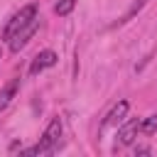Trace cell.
<instances>
[{"label": "cell", "instance_id": "5b68a950", "mask_svg": "<svg viewBox=\"0 0 157 157\" xmlns=\"http://www.w3.org/2000/svg\"><path fill=\"white\" fill-rule=\"evenodd\" d=\"M140 132V120H128L120 130H118V145L125 147V145H132V140L137 137Z\"/></svg>", "mask_w": 157, "mask_h": 157}, {"label": "cell", "instance_id": "8fae6325", "mask_svg": "<svg viewBox=\"0 0 157 157\" xmlns=\"http://www.w3.org/2000/svg\"><path fill=\"white\" fill-rule=\"evenodd\" d=\"M137 155H150V147H137Z\"/></svg>", "mask_w": 157, "mask_h": 157}, {"label": "cell", "instance_id": "3957f363", "mask_svg": "<svg viewBox=\"0 0 157 157\" xmlns=\"http://www.w3.org/2000/svg\"><path fill=\"white\" fill-rule=\"evenodd\" d=\"M37 29H39V17H34L32 22H27V25H25V27H22L12 39H10V49H12V52H20V49H22V47L34 37V32H37Z\"/></svg>", "mask_w": 157, "mask_h": 157}, {"label": "cell", "instance_id": "6da1fadb", "mask_svg": "<svg viewBox=\"0 0 157 157\" xmlns=\"http://www.w3.org/2000/svg\"><path fill=\"white\" fill-rule=\"evenodd\" d=\"M59 137H61V120H59V118H54V120L47 125V130H44L42 140H39L34 147L22 150V155H44V152H52V150H54V145L59 142Z\"/></svg>", "mask_w": 157, "mask_h": 157}, {"label": "cell", "instance_id": "30bf717a", "mask_svg": "<svg viewBox=\"0 0 157 157\" xmlns=\"http://www.w3.org/2000/svg\"><path fill=\"white\" fill-rule=\"evenodd\" d=\"M145 5H147V0H135V2L130 5V10L125 12V17L120 20V22H128V20H132V17H135V12H140V10L145 7Z\"/></svg>", "mask_w": 157, "mask_h": 157}, {"label": "cell", "instance_id": "9c48e42d", "mask_svg": "<svg viewBox=\"0 0 157 157\" xmlns=\"http://www.w3.org/2000/svg\"><path fill=\"white\" fill-rule=\"evenodd\" d=\"M74 5H76V0H59V2L54 5V12H56V15H69V12L74 10Z\"/></svg>", "mask_w": 157, "mask_h": 157}, {"label": "cell", "instance_id": "7a4b0ae2", "mask_svg": "<svg viewBox=\"0 0 157 157\" xmlns=\"http://www.w3.org/2000/svg\"><path fill=\"white\" fill-rule=\"evenodd\" d=\"M37 17V5H25V7H20V12H15L12 17H10V22L5 25V29H2V39H12L27 22H32Z\"/></svg>", "mask_w": 157, "mask_h": 157}, {"label": "cell", "instance_id": "52a82bcc", "mask_svg": "<svg viewBox=\"0 0 157 157\" xmlns=\"http://www.w3.org/2000/svg\"><path fill=\"white\" fill-rule=\"evenodd\" d=\"M17 86H20V78H12V81L0 91V110H5V108L10 105V101H12L15 93H17Z\"/></svg>", "mask_w": 157, "mask_h": 157}, {"label": "cell", "instance_id": "ba28073f", "mask_svg": "<svg viewBox=\"0 0 157 157\" xmlns=\"http://www.w3.org/2000/svg\"><path fill=\"white\" fill-rule=\"evenodd\" d=\"M155 130H157V113H155V115H147L145 120H140V132L152 135Z\"/></svg>", "mask_w": 157, "mask_h": 157}, {"label": "cell", "instance_id": "8992f818", "mask_svg": "<svg viewBox=\"0 0 157 157\" xmlns=\"http://www.w3.org/2000/svg\"><path fill=\"white\" fill-rule=\"evenodd\" d=\"M128 108H130V103H128V101H120L118 105H113V110H110V113L105 115V120H103V128H110V125L123 123V118H125Z\"/></svg>", "mask_w": 157, "mask_h": 157}, {"label": "cell", "instance_id": "277c9868", "mask_svg": "<svg viewBox=\"0 0 157 157\" xmlns=\"http://www.w3.org/2000/svg\"><path fill=\"white\" fill-rule=\"evenodd\" d=\"M54 64H56V54H54L52 49H44V52H39V54L32 59V64H29V74L37 76L39 71H44V69H49V66H54Z\"/></svg>", "mask_w": 157, "mask_h": 157}]
</instances>
